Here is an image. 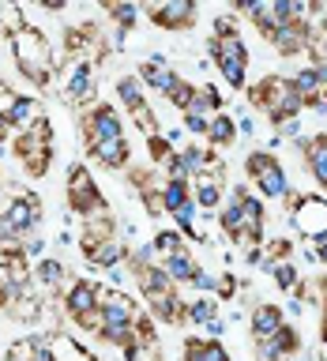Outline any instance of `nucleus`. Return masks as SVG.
I'll list each match as a JSON object with an SVG mask.
<instances>
[{
    "label": "nucleus",
    "mask_w": 327,
    "mask_h": 361,
    "mask_svg": "<svg viewBox=\"0 0 327 361\" xmlns=\"http://www.w3.org/2000/svg\"><path fill=\"white\" fill-rule=\"evenodd\" d=\"M11 56H16V68L23 72V79L34 87H45L56 72L53 45L38 27H23L19 34H11Z\"/></svg>",
    "instance_id": "nucleus-1"
},
{
    "label": "nucleus",
    "mask_w": 327,
    "mask_h": 361,
    "mask_svg": "<svg viewBox=\"0 0 327 361\" xmlns=\"http://www.w3.org/2000/svg\"><path fill=\"white\" fill-rule=\"evenodd\" d=\"M248 98H252L256 109H264L271 121H286V117H301L304 98L297 94V87L290 83V75H264L259 83L248 87Z\"/></svg>",
    "instance_id": "nucleus-2"
},
{
    "label": "nucleus",
    "mask_w": 327,
    "mask_h": 361,
    "mask_svg": "<svg viewBox=\"0 0 327 361\" xmlns=\"http://www.w3.org/2000/svg\"><path fill=\"white\" fill-rule=\"evenodd\" d=\"M207 53L214 56V68L222 72L226 83H230L233 90H241L245 79H248V49H245L241 34H230V38L214 34V38L207 42Z\"/></svg>",
    "instance_id": "nucleus-3"
},
{
    "label": "nucleus",
    "mask_w": 327,
    "mask_h": 361,
    "mask_svg": "<svg viewBox=\"0 0 327 361\" xmlns=\"http://www.w3.org/2000/svg\"><path fill=\"white\" fill-rule=\"evenodd\" d=\"M248 177L256 180V188H259V196H267V200H286L290 196V180L286 173H282V166H278V158L271 154V151H252L248 154Z\"/></svg>",
    "instance_id": "nucleus-4"
},
{
    "label": "nucleus",
    "mask_w": 327,
    "mask_h": 361,
    "mask_svg": "<svg viewBox=\"0 0 327 361\" xmlns=\"http://www.w3.org/2000/svg\"><path fill=\"white\" fill-rule=\"evenodd\" d=\"M68 207L83 219H98V214H109L106 211V196L98 192L94 177L87 173V166H72L68 169Z\"/></svg>",
    "instance_id": "nucleus-5"
},
{
    "label": "nucleus",
    "mask_w": 327,
    "mask_h": 361,
    "mask_svg": "<svg viewBox=\"0 0 327 361\" xmlns=\"http://www.w3.org/2000/svg\"><path fill=\"white\" fill-rule=\"evenodd\" d=\"M56 87H61V98L68 102V106H87V102L98 94L94 64H90L87 56H72V61L64 64L61 79H56Z\"/></svg>",
    "instance_id": "nucleus-6"
},
{
    "label": "nucleus",
    "mask_w": 327,
    "mask_h": 361,
    "mask_svg": "<svg viewBox=\"0 0 327 361\" xmlns=\"http://www.w3.org/2000/svg\"><path fill=\"white\" fill-rule=\"evenodd\" d=\"M109 140H124V121L113 106H94L83 113V143L87 151L98 143H109Z\"/></svg>",
    "instance_id": "nucleus-7"
},
{
    "label": "nucleus",
    "mask_w": 327,
    "mask_h": 361,
    "mask_svg": "<svg viewBox=\"0 0 327 361\" xmlns=\"http://www.w3.org/2000/svg\"><path fill=\"white\" fill-rule=\"evenodd\" d=\"M290 222L304 241H323L327 237V200L323 196H301L293 214H290Z\"/></svg>",
    "instance_id": "nucleus-8"
},
{
    "label": "nucleus",
    "mask_w": 327,
    "mask_h": 361,
    "mask_svg": "<svg viewBox=\"0 0 327 361\" xmlns=\"http://www.w3.org/2000/svg\"><path fill=\"white\" fill-rule=\"evenodd\" d=\"M233 200H237V211H241V237H237V245L259 248V241H264V219H267L264 200L245 188H233Z\"/></svg>",
    "instance_id": "nucleus-9"
},
{
    "label": "nucleus",
    "mask_w": 327,
    "mask_h": 361,
    "mask_svg": "<svg viewBox=\"0 0 327 361\" xmlns=\"http://www.w3.org/2000/svg\"><path fill=\"white\" fill-rule=\"evenodd\" d=\"M177 72H173V64H169V56L166 53H151L147 61L140 64V83L147 87V90H154V94H162V98H169V90L177 87Z\"/></svg>",
    "instance_id": "nucleus-10"
},
{
    "label": "nucleus",
    "mask_w": 327,
    "mask_h": 361,
    "mask_svg": "<svg viewBox=\"0 0 327 361\" xmlns=\"http://www.w3.org/2000/svg\"><path fill=\"white\" fill-rule=\"evenodd\" d=\"M4 219L16 226L23 237H27V233H38V226H42V200L34 196V192H27V196L19 192L16 200L4 203Z\"/></svg>",
    "instance_id": "nucleus-11"
},
{
    "label": "nucleus",
    "mask_w": 327,
    "mask_h": 361,
    "mask_svg": "<svg viewBox=\"0 0 327 361\" xmlns=\"http://www.w3.org/2000/svg\"><path fill=\"white\" fill-rule=\"evenodd\" d=\"M147 19L162 30H192V23H196V4H192V0H166V4H154L147 11Z\"/></svg>",
    "instance_id": "nucleus-12"
},
{
    "label": "nucleus",
    "mask_w": 327,
    "mask_h": 361,
    "mask_svg": "<svg viewBox=\"0 0 327 361\" xmlns=\"http://www.w3.org/2000/svg\"><path fill=\"white\" fill-rule=\"evenodd\" d=\"M98 290L94 282H87V279H75L72 286H68L64 293V312L72 316V320H79V316H87L90 309H98Z\"/></svg>",
    "instance_id": "nucleus-13"
},
{
    "label": "nucleus",
    "mask_w": 327,
    "mask_h": 361,
    "mask_svg": "<svg viewBox=\"0 0 327 361\" xmlns=\"http://www.w3.org/2000/svg\"><path fill=\"white\" fill-rule=\"evenodd\" d=\"M271 45L282 53V56H297V53H309L312 45V34H309V23H290V27H278Z\"/></svg>",
    "instance_id": "nucleus-14"
},
{
    "label": "nucleus",
    "mask_w": 327,
    "mask_h": 361,
    "mask_svg": "<svg viewBox=\"0 0 327 361\" xmlns=\"http://www.w3.org/2000/svg\"><path fill=\"white\" fill-rule=\"evenodd\" d=\"M0 271H4V279L11 282V290L19 293H30V286H34V267H30V259L23 256V252H16V256H0Z\"/></svg>",
    "instance_id": "nucleus-15"
},
{
    "label": "nucleus",
    "mask_w": 327,
    "mask_h": 361,
    "mask_svg": "<svg viewBox=\"0 0 327 361\" xmlns=\"http://www.w3.org/2000/svg\"><path fill=\"white\" fill-rule=\"evenodd\" d=\"M282 327H286V316H282L278 305H256V309H252V335H256V343L275 338Z\"/></svg>",
    "instance_id": "nucleus-16"
},
{
    "label": "nucleus",
    "mask_w": 327,
    "mask_h": 361,
    "mask_svg": "<svg viewBox=\"0 0 327 361\" xmlns=\"http://www.w3.org/2000/svg\"><path fill=\"white\" fill-rule=\"evenodd\" d=\"M147 312L162 324H180L188 316V305L177 298V290H169V293H158V298H147Z\"/></svg>",
    "instance_id": "nucleus-17"
},
{
    "label": "nucleus",
    "mask_w": 327,
    "mask_h": 361,
    "mask_svg": "<svg viewBox=\"0 0 327 361\" xmlns=\"http://www.w3.org/2000/svg\"><path fill=\"white\" fill-rule=\"evenodd\" d=\"M124 259H128V248H124V241H121L117 233L87 252V264H90V267H101V271H113L117 264H124Z\"/></svg>",
    "instance_id": "nucleus-18"
},
{
    "label": "nucleus",
    "mask_w": 327,
    "mask_h": 361,
    "mask_svg": "<svg viewBox=\"0 0 327 361\" xmlns=\"http://www.w3.org/2000/svg\"><path fill=\"white\" fill-rule=\"evenodd\" d=\"M192 200L199 203L203 214L218 207V203H222V169H218V173H203V177L192 180Z\"/></svg>",
    "instance_id": "nucleus-19"
},
{
    "label": "nucleus",
    "mask_w": 327,
    "mask_h": 361,
    "mask_svg": "<svg viewBox=\"0 0 327 361\" xmlns=\"http://www.w3.org/2000/svg\"><path fill=\"white\" fill-rule=\"evenodd\" d=\"M132 275H135V286H140V290L147 293V298H158V293H169V290H177L173 282H169L166 267H158V264H143V267H135Z\"/></svg>",
    "instance_id": "nucleus-20"
},
{
    "label": "nucleus",
    "mask_w": 327,
    "mask_h": 361,
    "mask_svg": "<svg viewBox=\"0 0 327 361\" xmlns=\"http://www.w3.org/2000/svg\"><path fill=\"white\" fill-rule=\"evenodd\" d=\"M45 117L42 113V102L38 98H30V94H19V102L11 106V113H8V124H11V132H27L30 124H38Z\"/></svg>",
    "instance_id": "nucleus-21"
},
{
    "label": "nucleus",
    "mask_w": 327,
    "mask_h": 361,
    "mask_svg": "<svg viewBox=\"0 0 327 361\" xmlns=\"http://www.w3.org/2000/svg\"><path fill=\"white\" fill-rule=\"evenodd\" d=\"M90 158L101 162L106 169H124V166H128V158H132V147H128V140H109V143L90 147Z\"/></svg>",
    "instance_id": "nucleus-22"
},
{
    "label": "nucleus",
    "mask_w": 327,
    "mask_h": 361,
    "mask_svg": "<svg viewBox=\"0 0 327 361\" xmlns=\"http://www.w3.org/2000/svg\"><path fill=\"white\" fill-rule=\"evenodd\" d=\"M64 279H68V267L61 264V259H53V256H45L38 267H34V286L45 290V293H56L64 286Z\"/></svg>",
    "instance_id": "nucleus-23"
},
{
    "label": "nucleus",
    "mask_w": 327,
    "mask_h": 361,
    "mask_svg": "<svg viewBox=\"0 0 327 361\" xmlns=\"http://www.w3.org/2000/svg\"><path fill=\"white\" fill-rule=\"evenodd\" d=\"M162 267H166V275H169L173 286H192V279H196V271H199V264L192 259L188 248H185V252H177V256H166Z\"/></svg>",
    "instance_id": "nucleus-24"
},
{
    "label": "nucleus",
    "mask_w": 327,
    "mask_h": 361,
    "mask_svg": "<svg viewBox=\"0 0 327 361\" xmlns=\"http://www.w3.org/2000/svg\"><path fill=\"white\" fill-rule=\"evenodd\" d=\"M113 233H117V222H113L109 214H98V219H87V222H83V237H79V245H83V256H87L94 245L109 241Z\"/></svg>",
    "instance_id": "nucleus-25"
},
{
    "label": "nucleus",
    "mask_w": 327,
    "mask_h": 361,
    "mask_svg": "<svg viewBox=\"0 0 327 361\" xmlns=\"http://www.w3.org/2000/svg\"><path fill=\"white\" fill-rule=\"evenodd\" d=\"M117 102L128 113H140L147 106V87L140 83V75H121L117 79Z\"/></svg>",
    "instance_id": "nucleus-26"
},
{
    "label": "nucleus",
    "mask_w": 327,
    "mask_h": 361,
    "mask_svg": "<svg viewBox=\"0 0 327 361\" xmlns=\"http://www.w3.org/2000/svg\"><path fill=\"white\" fill-rule=\"evenodd\" d=\"M290 83L297 87V94L304 98V106L323 94V79H320V72H316V64H301L297 72L290 75Z\"/></svg>",
    "instance_id": "nucleus-27"
},
{
    "label": "nucleus",
    "mask_w": 327,
    "mask_h": 361,
    "mask_svg": "<svg viewBox=\"0 0 327 361\" xmlns=\"http://www.w3.org/2000/svg\"><path fill=\"white\" fill-rule=\"evenodd\" d=\"M304 162H309L312 177L320 180L323 188H327V135H312V143H309V154H304Z\"/></svg>",
    "instance_id": "nucleus-28"
},
{
    "label": "nucleus",
    "mask_w": 327,
    "mask_h": 361,
    "mask_svg": "<svg viewBox=\"0 0 327 361\" xmlns=\"http://www.w3.org/2000/svg\"><path fill=\"white\" fill-rule=\"evenodd\" d=\"M233 140H237V121L226 117V113L211 117V124H207V143H211V147H230Z\"/></svg>",
    "instance_id": "nucleus-29"
},
{
    "label": "nucleus",
    "mask_w": 327,
    "mask_h": 361,
    "mask_svg": "<svg viewBox=\"0 0 327 361\" xmlns=\"http://www.w3.org/2000/svg\"><path fill=\"white\" fill-rule=\"evenodd\" d=\"M214 316H218V301H214V293H203V298H196V301L188 305V316H185V320L196 324V327H203L207 320H214Z\"/></svg>",
    "instance_id": "nucleus-30"
},
{
    "label": "nucleus",
    "mask_w": 327,
    "mask_h": 361,
    "mask_svg": "<svg viewBox=\"0 0 327 361\" xmlns=\"http://www.w3.org/2000/svg\"><path fill=\"white\" fill-rule=\"evenodd\" d=\"M154 252L162 256V259L185 252V233H180V230H162V233L154 237Z\"/></svg>",
    "instance_id": "nucleus-31"
},
{
    "label": "nucleus",
    "mask_w": 327,
    "mask_h": 361,
    "mask_svg": "<svg viewBox=\"0 0 327 361\" xmlns=\"http://www.w3.org/2000/svg\"><path fill=\"white\" fill-rule=\"evenodd\" d=\"M162 200H166V214H173L180 203L192 200V185H185V180H169V185L162 188Z\"/></svg>",
    "instance_id": "nucleus-32"
},
{
    "label": "nucleus",
    "mask_w": 327,
    "mask_h": 361,
    "mask_svg": "<svg viewBox=\"0 0 327 361\" xmlns=\"http://www.w3.org/2000/svg\"><path fill=\"white\" fill-rule=\"evenodd\" d=\"M271 275H275V282L286 293H297V286H301V275H297V267L293 264H286V259H282V264H275L271 267Z\"/></svg>",
    "instance_id": "nucleus-33"
},
{
    "label": "nucleus",
    "mask_w": 327,
    "mask_h": 361,
    "mask_svg": "<svg viewBox=\"0 0 327 361\" xmlns=\"http://www.w3.org/2000/svg\"><path fill=\"white\" fill-rule=\"evenodd\" d=\"M147 151H151V162H158V166H166L169 158L177 154V147L166 140V135H151V140H147Z\"/></svg>",
    "instance_id": "nucleus-34"
},
{
    "label": "nucleus",
    "mask_w": 327,
    "mask_h": 361,
    "mask_svg": "<svg viewBox=\"0 0 327 361\" xmlns=\"http://www.w3.org/2000/svg\"><path fill=\"white\" fill-rule=\"evenodd\" d=\"M275 346H278L286 357H293V354H297V350H301V335H297V327H293V324H286V327H282V331L275 335Z\"/></svg>",
    "instance_id": "nucleus-35"
},
{
    "label": "nucleus",
    "mask_w": 327,
    "mask_h": 361,
    "mask_svg": "<svg viewBox=\"0 0 327 361\" xmlns=\"http://www.w3.org/2000/svg\"><path fill=\"white\" fill-rule=\"evenodd\" d=\"M192 98H196V87H192L188 79H177V87L169 90V106H177L180 113H185L192 106Z\"/></svg>",
    "instance_id": "nucleus-36"
},
{
    "label": "nucleus",
    "mask_w": 327,
    "mask_h": 361,
    "mask_svg": "<svg viewBox=\"0 0 327 361\" xmlns=\"http://www.w3.org/2000/svg\"><path fill=\"white\" fill-rule=\"evenodd\" d=\"M79 331H90V335H101V331H106V312H101V305H98V309H90L87 316H79Z\"/></svg>",
    "instance_id": "nucleus-37"
},
{
    "label": "nucleus",
    "mask_w": 327,
    "mask_h": 361,
    "mask_svg": "<svg viewBox=\"0 0 327 361\" xmlns=\"http://www.w3.org/2000/svg\"><path fill=\"white\" fill-rule=\"evenodd\" d=\"M132 121H135V128H140L147 140H151V135H158V117H154L151 106H143L140 113H132Z\"/></svg>",
    "instance_id": "nucleus-38"
},
{
    "label": "nucleus",
    "mask_w": 327,
    "mask_h": 361,
    "mask_svg": "<svg viewBox=\"0 0 327 361\" xmlns=\"http://www.w3.org/2000/svg\"><path fill=\"white\" fill-rule=\"evenodd\" d=\"M278 140H293L297 143L301 140V117H286V121H278Z\"/></svg>",
    "instance_id": "nucleus-39"
},
{
    "label": "nucleus",
    "mask_w": 327,
    "mask_h": 361,
    "mask_svg": "<svg viewBox=\"0 0 327 361\" xmlns=\"http://www.w3.org/2000/svg\"><path fill=\"white\" fill-rule=\"evenodd\" d=\"M256 361H286V354L275 346V338H267V343H256Z\"/></svg>",
    "instance_id": "nucleus-40"
},
{
    "label": "nucleus",
    "mask_w": 327,
    "mask_h": 361,
    "mask_svg": "<svg viewBox=\"0 0 327 361\" xmlns=\"http://www.w3.org/2000/svg\"><path fill=\"white\" fill-rule=\"evenodd\" d=\"M45 252V237L42 233H27V237H23V256H42Z\"/></svg>",
    "instance_id": "nucleus-41"
},
{
    "label": "nucleus",
    "mask_w": 327,
    "mask_h": 361,
    "mask_svg": "<svg viewBox=\"0 0 327 361\" xmlns=\"http://www.w3.org/2000/svg\"><path fill=\"white\" fill-rule=\"evenodd\" d=\"M143 207L151 219H158V214H166V200H162V192H147L143 196Z\"/></svg>",
    "instance_id": "nucleus-42"
},
{
    "label": "nucleus",
    "mask_w": 327,
    "mask_h": 361,
    "mask_svg": "<svg viewBox=\"0 0 327 361\" xmlns=\"http://www.w3.org/2000/svg\"><path fill=\"white\" fill-rule=\"evenodd\" d=\"M192 286H196L199 293H214V290H218V286H214V275H211V271H196V279H192Z\"/></svg>",
    "instance_id": "nucleus-43"
},
{
    "label": "nucleus",
    "mask_w": 327,
    "mask_h": 361,
    "mask_svg": "<svg viewBox=\"0 0 327 361\" xmlns=\"http://www.w3.org/2000/svg\"><path fill=\"white\" fill-rule=\"evenodd\" d=\"M16 102H19V90H11L8 83H0V113H4V117L11 113V106H16Z\"/></svg>",
    "instance_id": "nucleus-44"
},
{
    "label": "nucleus",
    "mask_w": 327,
    "mask_h": 361,
    "mask_svg": "<svg viewBox=\"0 0 327 361\" xmlns=\"http://www.w3.org/2000/svg\"><path fill=\"white\" fill-rule=\"evenodd\" d=\"M16 298H19V293L11 290V282L4 279V271H0V309H11V305H16Z\"/></svg>",
    "instance_id": "nucleus-45"
},
{
    "label": "nucleus",
    "mask_w": 327,
    "mask_h": 361,
    "mask_svg": "<svg viewBox=\"0 0 327 361\" xmlns=\"http://www.w3.org/2000/svg\"><path fill=\"white\" fill-rule=\"evenodd\" d=\"M207 124H211V121H203V117H188V113H185V124H180V128L192 132V135H203V140H207Z\"/></svg>",
    "instance_id": "nucleus-46"
},
{
    "label": "nucleus",
    "mask_w": 327,
    "mask_h": 361,
    "mask_svg": "<svg viewBox=\"0 0 327 361\" xmlns=\"http://www.w3.org/2000/svg\"><path fill=\"white\" fill-rule=\"evenodd\" d=\"M185 361H203V338H188L185 343Z\"/></svg>",
    "instance_id": "nucleus-47"
},
{
    "label": "nucleus",
    "mask_w": 327,
    "mask_h": 361,
    "mask_svg": "<svg viewBox=\"0 0 327 361\" xmlns=\"http://www.w3.org/2000/svg\"><path fill=\"white\" fill-rule=\"evenodd\" d=\"M203 331H207L203 338H218V335L226 331V327H222V320H218V316H214V320H207V324H203Z\"/></svg>",
    "instance_id": "nucleus-48"
},
{
    "label": "nucleus",
    "mask_w": 327,
    "mask_h": 361,
    "mask_svg": "<svg viewBox=\"0 0 327 361\" xmlns=\"http://www.w3.org/2000/svg\"><path fill=\"white\" fill-rule=\"evenodd\" d=\"M316 259H320V264H327V237H323V241H316Z\"/></svg>",
    "instance_id": "nucleus-49"
},
{
    "label": "nucleus",
    "mask_w": 327,
    "mask_h": 361,
    "mask_svg": "<svg viewBox=\"0 0 327 361\" xmlns=\"http://www.w3.org/2000/svg\"><path fill=\"white\" fill-rule=\"evenodd\" d=\"M8 135H11V124H8L4 113H0V140H8Z\"/></svg>",
    "instance_id": "nucleus-50"
},
{
    "label": "nucleus",
    "mask_w": 327,
    "mask_h": 361,
    "mask_svg": "<svg viewBox=\"0 0 327 361\" xmlns=\"http://www.w3.org/2000/svg\"><path fill=\"white\" fill-rule=\"evenodd\" d=\"M323 335H327V309H323Z\"/></svg>",
    "instance_id": "nucleus-51"
},
{
    "label": "nucleus",
    "mask_w": 327,
    "mask_h": 361,
    "mask_svg": "<svg viewBox=\"0 0 327 361\" xmlns=\"http://www.w3.org/2000/svg\"><path fill=\"white\" fill-rule=\"evenodd\" d=\"M0 42H4V27H0Z\"/></svg>",
    "instance_id": "nucleus-52"
},
{
    "label": "nucleus",
    "mask_w": 327,
    "mask_h": 361,
    "mask_svg": "<svg viewBox=\"0 0 327 361\" xmlns=\"http://www.w3.org/2000/svg\"><path fill=\"white\" fill-rule=\"evenodd\" d=\"M323 350H327V335H323Z\"/></svg>",
    "instance_id": "nucleus-53"
},
{
    "label": "nucleus",
    "mask_w": 327,
    "mask_h": 361,
    "mask_svg": "<svg viewBox=\"0 0 327 361\" xmlns=\"http://www.w3.org/2000/svg\"><path fill=\"white\" fill-rule=\"evenodd\" d=\"M323 98H327V87H323Z\"/></svg>",
    "instance_id": "nucleus-54"
},
{
    "label": "nucleus",
    "mask_w": 327,
    "mask_h": 361,
    "mask_svg": "<svg viewBox=\"0 0 327 361\" xmlns=\"http://www.w3.org/2000/svg\"><path fill=\"white\" fill-rule=\"evenodd\" d=\"M94 361H98V357H94Z\"/></svg>",
    "instance_id": "nucleus-55"
}]
</instances>
